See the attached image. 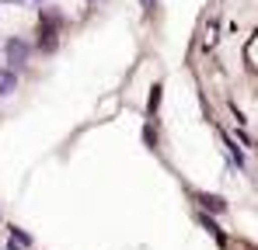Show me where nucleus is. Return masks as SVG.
I'll return each instance as SVG.
<instances>
[{
	"label": "nucleus",
	"mask_w": 258,
	"mask_h": 250,
	"mask_svg": "<svg viewBox=\"0 0 258 250\" xmlns=\"http://www.w3.org/2000/svg\"><path fill=\"white\" fill-rule=\"evenodd\" d=\"M28 56H32V49H28V42L21 39H7V45H4V59H7V70H25L28 66Z\"/></svg>",
	"instance_id": "f257e3e1"
},
{
	"label": "nucleus",
	"mask_w": 258,
	"mask_h": 250,
	"mask_svg": "<svg viewBox=\"0 0 258 250\" xmlns=\"http://www.w3.org/2000/svg\"><path fill=\"white\" fill-rule=\"evenodd\" d=\"M196 202H199V205H206L210 212H227V202H223L220 195H206V191H199V195H196Z\"/></svg>",
	"instance_id": "f03ea898"
},
{
	"label": "nucleus",
	"mask_w": 258,
	"mask_h": 250,
	"mask_svg": "<svg viewBox=\"0 0 258 250\" xmlns=\"http://www.w3.org/2000/svg\"><path fill=\"white\" fill-rule=\"evenodd\" d=\"M32 247V236L25 229H11V240H7V250H25Z\"/></svg>",
	"instance_id": "7ed1b4c3"
},
{
	"label": "nucleus",
	"mask_w": 258,
	"mask_h": 250,
	"mask_svg": "<svg viewBox=\"0 0 258 250\" xmlns=\"http://www.w3.org/2000/svg\"><path fill=\"white\" fill-rule=\"evenodd\" d=\"M199 222H203V226H206V229H210V233H213V240L216 243H220V247H223V243H227V236H223V233H220V226H216L213 219H210V215H199Z\"/></svg>",
	"instance_id": "20e7f679"
},
{
	"label": "nucleus",
	"mask_w": 258,
	"mask_h": 250,
	"mask_svg": "<svg viewBox=\"0 0 258 250\" xmlns=\"http://www.w3.org/2000/svg\"><path fill=\"white\" fill-rule=\"evenodd\" d=\"M14 87H18V73H14V70H4V80H0V97H4V94H11Z\"/></svg>",
	"instance_id": "39448f33"
},
{
	"label": "nucleus",
	"mask_w": 258,
	"mask_h": 250,
	"mask_svg": "<svg viewBox=\"0 0 258 250\" xmlns=\"http://www.w3.org/2000/svg\"><path fill=\"white\" fill-rule=\"evenodd\" d=\"M223 146H227V150H230V160H234V164H237V167H244V153H241V150H237V143H234V139H230V136H223Z\"/></svg>",
	"instance_id": "423d86ee"
},
{
	"label": "nucleus",
	"mask_w": 258,
	"mask_h": 250,
	"mask_svg": "<svg viewBox=\"0 0 258 250\" xmlns=\"http://www.w3.org/2000/svg\"><path fill=\"white\" fill-rule=\"evenodd\" d=\"M157 104H161V83H154V90H150V111H157Z\"/></svg>",
	"instance_id": "0eeeda50"
},
{
	"label": "nucleus",
	"mask_w": 258,
	"mask_h": 250,
	"mask_svg": "<svg viewBox=\"0 0 258 250\" xmlns=\"http://www.w3.org/2000/svg\"><path fill=\"white\" fill-rule=\"evenodd\" d=\"M140 4H143V11H154L157 7V0H140Z\"/></svg>",
	"instance_id": "6e6552de"
}]
</instances>
